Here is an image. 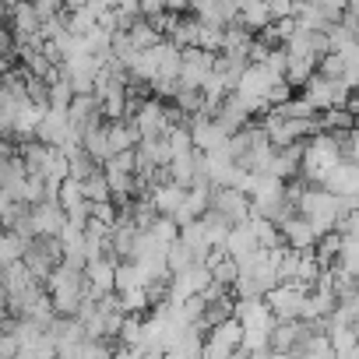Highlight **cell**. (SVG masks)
<instances>
[{"mask_svg": "<svg viewBox=\"0 0 359 359\" xmlns=\"http://www.w3.org/2000/svg\"><path fill=\"white\" fill-rule=\"evenodd\" d=\"M236 8L240 4H194L191 8V15L194 18H201V22H208V25H219V29H229V25H236Z\"/></svg>", "mask_w": 359, "mask_h": 359, "instance_id": "cell-21", "label": "cell"}, {"mask_svg": "<svg viewBox=\"0 0 359 359\" xmlns=\"http://www.w3.org/2000/svg\"><path fill=\"white\" fill-rule=\"evenodd\" d=\"M116 348H120L116 341H85L71 359H113V355H116Z\"/></svg>", "mask_w": 359, "mask_h": 359, "instance_id": "cell-25", "label": "cell"}, {"mask_svg": "<svg viewBox=\"0 0 359 359\" xmlns=\"http://www.w3.org/2000/svg\"><path fill=\"white\" fill-rule=\"evenodd\" d=\"M334 141H338V151H341V162H355V165H359V123H355L352 130H345V134H338Z\"/></svg>", "mask_w": 359, "mask_h": 359, "instance_id": "cell-26", "label": "cell"}, {"mask_svg": "<svg viewBox=\"0 0 359 359\" xmlns=\"http://www.w3.org/2000/svg\"><path fill=\"white\" fill-rule=\"evenodd\" d=\"M25 240H18L15 233H0V268H11L25 257Z\"/></svg>", "mask_w": 359, "mask_h": 359, "instance_id": "cell-24", "label": "cell"}, {"mask_svg": "<svg viewBox=\"0 0 359 359\" xmlns=\"http://www.w3.org/2000/svg\"><path fill=\"white\" fill-rule=\"evenodd\" d=\"M67 116H71V127H74L81 137H85L88 130H95V127H102V123H106L102 106L95 102V95H74V102H71Z\"/></svg>", "mask_w": 359, "mask_h": 359, "instance_id": "cell-18", "label": "cell"}, {"mask_svg": "<svg viewBox=\"0 0 359 359\" xmlns=\"http://www.w3.org/2000/svg\"><path fill=\"white\" fill-rule=\"evenodd\" d=\"M243 352V331L236 320H226L205 334V359H240Z\"/></svg>", "mask_w": 359, "mask_h": 359, "instance_id": "cell-7", "label": "cell"}, {"mask_svg": "<svg viewBox=\"0 0 359 359\" xmlns=\"http://www.w3.org/2000/svg\"><path fill=\"white\" fill-rule=\"evenodd\" d=\"M296 215H303V219L313 226V233H317V236L334 233V229H338V222L345 219L341 201H338L334 194H327L324 187H306V191H303V198H299V205H296Z\"/></svg>", "mask_w": 359, "mask_h": 359, "instance_id": "cell-4", "label": "cell"}, {"mask_svg": "<svg viewBox=\"0 0 359 359\" xmlns=\"http://www.w3.org/2000/svg\"><path fill=\"white\" fill-rule=\"evenodd\" d=\"M215 57L219 53H208V50H180V85L187 88H205L212 71H215Z\"/></svg>", "mask_w": 359, "mask_h": 359, "instance_id": "cell-8", "label": "cell"}, {"mask_svg": "<svg viewBox=\"0 0 359 359\" xmlns=\"http://www.w3.org/2000/svg\"><path fill=\"white\" fill-rule=\"evenodd\" d=\"M130 123L137 127V134H141V141H155V137H165L169 130H172V116H169V102H162V99H155V95H148L137 109H134V116H130Z\"/></svg>", "mask_w": 359, "mask_h": 359, "instance_id": "cell-6", "label": "cell"}, {"mask_svg": "<svg viewBox=\"0 0 359 359\" xmlns=\"http://www.w3.org/2000/svg\"><path fill=\"white\" fill-rule=\"evenodd\" d=\"M144 198L151 201V208H155L162 219H176L180 208H184V201H187V191L180 187V184H172V180H162V184H155Z\"/></svg>", "mask_w": 359, "mask_h": 359, "instance_id": "cell-17", "label": "cell"}, {"mask_svg": "<svg viewBox=\"0 0 359 359\" xmlns=\"http://www.w3.org/2000/svg\"><path fill=\"white\" fill-rule=\"evenodd\" d=\"M348 95H352V88H348V85L331 81V78H324V74H313V78L299 88V99H303V102H310L317 113L345 109V106H348Z\"/></svg>", "mask_w": 359, "mask_h": 359, "instance_id": "cell-5", "label": "cell"}, {"mask_svg": "<svg viewBox=\"0 0 359 359\" xmlns=\"http://www.w3.org/2000/svg\"><path fill=\"white\" fill-rule=\"evenodd\" d=\"M226 257L229 261H236V268L240 264H247L254 254H261V247H257V233H254V222L247 219L243 226H233L229 229V236H226Z\"/></svg>", "mask_w": 359, "mask_h": 359, "instance_id": "cell-16", "label": "cell"}, {"mask_svg": "<svg viewBox=\"0 0 359 359\" xmlns=\"http://www.w3.org/2000/svg\"><path fill=\"white\" fill-rule=\"evenodd\" d=\"M278 236H282V247L296 250V254H313L320 236L313 233V226L303 219V215H289L282 226H278Z\"/></svg>", "mask_w": 359, "mask_h": 359, "instance_id": "cell-15", "label": "cell"}, {"mask_svg": "<svg viewBox=\"0 0 359 359\" xmlns=\"http://www.w3.org/2000/svg\"><path fill=\"white\" fill-rule=\"evenodd\" d=\"M341 162L338 141L331 134H313L310 141H303V162H299V180L306 187H324V180L334 172V165Z\"/></svg>", "mask_w": 359, "mask_h": 359, "instance_id": "cell-3", "label": "cell"}, {"mask_svg": "<svg viewBox=\"0 0 359 359\" xmlns=\"http://www.w3.org/2000/svg\"><path fill=\"white\" fill-rule=\"evenodd\" d=\"M29 212H32L36 236H50V240H57V236L64 233V226H67V215H64L57 194H46V198H43L39 205H32Z\"/></svg>", "mask_w": 359, "mask_h": 359, "instance_id": "cell-13", "label": "cell"}, {"mask_svg": "<svg viewBox=\"0 0 359 359\" xmlns=\"http://www.w3.org/2000/svg\"><path fill=\"white\" fill-rule=\"evenodd\" d=\"M85 282H88V299H92V303L113 296V292H116V261H113V257H95V261H88Z\"/></svg>", "mask_w": 359, "mask_h": 359, "instance_id": "cell-14", "label": "cell"}, {"mask_svg": "<svg viewBox=\"0 0 359 359\" xmlns=\"http://www.w3.org/2000/svg\"><path fill=\"white\" fill-rule=\"evenodd\" d=\"M162 359H205V331L201 327H184L165 345Z\"/></svg>", "mask_w": 359, "mask_h": 359, "instance_id": "cell-20", "label": "cell"}, {"mask_svg": "<svg viewBox=\"0 0 359 359\" xmlns=\"http://www.w3.org/2000/svg\"><path fill=\"white\" fill-rule=\"evenodd\" d=\"M212 120H215V123H219V127H222V130L233 137V134H240L243 127H250V123H254V113H250V109H247L236 95H226V99H222V106L212 113Z\"/></svg>", "mask_w": 359, "mask_h": 359, "instance_id": "cell-19", "label": "cell"}, {"mask_svg": "<svg viewBox=\"0 0 359 359\" xmlns=\"http://www.w3.org/2000/svg\"><path fill=\"white\" fill-rule=\"evenodd\" d=\"M264 303L275 313V320H299L303 317V303H306V289L303 285H275Z\"/></svg>", "mask_w": 359, "mask_h": 359, "instance_id": "cell-12", "label": "cell"}, {"mask_svg": "<svg viewBox=\"0 0 359 359\" xmlns=\"http://www.w3.org/2000/svg\"><path fill=\"white\" fill-rule=\"evenodd\" d=\"M81 194H85V201L95 208V205H109L113 201V191H109V184H106V172L99 169V172H92L85 184H81Z\"/></svg>", "mask_w": 359, "mask_h": 359, "instance_id": "cell-22", "label": "cell"}, {"mask_svg": "<svg viewBox=\"0 0 359 359\" xmlns=\"http://www.w3.org/2000/svg\"><path fill=\"white\" fill-rule=\"evenodd\" d=\"M208 212H215L222 222H229V229L233 226H243L247 219H250V198L243 194V191H233V187H226V191H212V208Z\"/></svg>", "mask_w": 359, "mask_h": 359, "instance_id": "cell-10", "label": "cell"}, {"mask_svg": "<svg viewBox=\"0 0 359 359\" xmlns=\"http://www.w3.org/2000/svg\"><path fill=\"white\" fill-rule=\"evenodd\" d=\"M187 130H191V141H194V148H198L201 155L222 151V148L229 144V134H226V130H222L212 116H205V113L191 116V120H187Z\"/></svg>", "mask_w": 359, "mask_h": 359, "instance_id": "cell-11", "label": "cell"}, {"mask_svg": "<svg viewBox=\"0 0 359 359\" xmlns=\"http://www.w3.org/2000/svg\"><path fill=\"white\" fill-rule=\"evenodd\" d=\"M233 320L243 331V352H257V348H271V331H275V313L268 310L264 299H236L233 306Z\"/></svg>", "mask_w": 359, "mask_h": 359, "instance_id": "cell-1", "label": "cell"}, {"mask_svg": "<svg viewBox=\"0 0 359 359\" xmlns=\"http://www.w3.org/2000/svg\"><path fill=\"white\" fill-rule=\"evenodd\" d=\"M46 341H50V348H53L57 359H71L88 338H85L78 317H57V320L50 324V331H46Z\"/></svg>", "mask_w": 359, "mask_h": 359, "instance_id": "cell-9", "label": "cell"}, {"mask_svg": "<svg viewBox=\"0 0 359 359\" xmlns=\"http://www.w3.org/2000/svg\"><path fill=\"white\" fill-rule=\"evenodd\" d=\"M71 102H74V88H71V81L64 74L46 81V106L50 109H71Z\"/></svg>", "mask_w": 359, "mask_h": 359, "instance_id": "cell-23", "label": "cell"}, {"mask_svg": "<svg viewBox=\"0 0 359 359\" xmlns=\"http://www.w3.org/2000/svg\"><path fill=\"white\" fill-rule=\"evenodd\" d=\"M46 296H50L57 317H78V310L88 303V282H85V271H74V268L60 264V268L46 278Z\"/></svg>", "mask_w": 359, "mask_h": 359, "instance_id": "cell-2", "label": "cell"}]
</instances>
